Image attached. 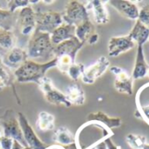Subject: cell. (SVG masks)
<instances>
[{
	"label": "cell",
	"instance_id": "obj_14",
	"mask_svg": "<svg viewBox=\"0 0 149 149\" xmlns=\"http://www.w3.org/2000/svg\"><path fill=\"white\" fill-rule=\"evenodd\" d=\"M27 60L28 57L26 51L20 47H14L13 48L9 50L2 61L8 68H13L16 70Z\"/></svg>",
	"mask_w": 149,
	"mask_h": 149
},
{
	"label": "cell",
	"instance_id": "obj_20",
	"mask_svg": "<svg viewBox=\"0 0 149 149\" xmlns=\"http://www.w3.org/2000/svg\"><path fill=\"white\" fill-rule=\"evenodd\" d=\"M128 37L135 44H138V47H143L149 40V29L137 19L132 29L129 33Z\"/></svg>",
	"mask_w": 149,
	"mask_h": 149
},
{
	"label": "cell",
	"instance_id": "obj_11",
	"mask_svg": "<svg viewBox=\"0 0 149 149\" xmlns=\"http://www.w3.org/2000/svg\"><path fill=\"white\" fill-rule=\"evenodd\" d=\"M135 47V43L126 36L112 37L108 43V54L111 57H117Z\"/></svg>",
	"mask_w": 149,
	"mask_h": 149
},
{
	"label": "cell",
	"instance_id": "obj_27",
	"mask_svg": "<svg viewBox=\"0 0 149 149\" xmlns=\"http://www.w3.org/2000/svg\"><path fill=\"white\" fill-rule=\"evenodd\" d=\"M55 59H56L57 68L64 74H67L68 69L69 68V67L72 64L76 63V59H73L71 56L67 55V54L60 55V56L56 57Z\"/></svg>",
	"mask_w": 149,
	"mask_h": 149
},
{
	"label": "cell",
	"instance_id": "obj_5",
	"mask_svg": "<svg viewBox=\"0 0 149 149\" xmlns=\"http://www.w3.org/2000/svg\"><path fill=\"white\" fill-rule=\"evenodd\" d=\"M2 126L4 130L3 136L19 141L24 146H28L24 139L18 118H16L15 113L13 111L9 110L6 111V113L2 117Z\"/></svg>",
	"mask_w": 149,
	"mask_h": 149
},
{
	"label": "cell",
	"instance_id": "obj_13",
	"mask_svg": "<svg viewBox=\"0 0 149 149\" xmlns=\"http://www.w3.org/2000/svg\"><path fill=\"white\" fill-rule=\"evenodd\" d=\"M109 4L123 17L131 20L138 19L139 9L136 4L127 0H111L109 1Z\"/></svg>",
	"mask_w": 149,
	"mask_h": 149
},
{
	"label": "cell",
	"instance_id": "obj_30",
	"mask_svg": "<svg viewBox=\"0 0 149 149\" xmlns=\"http://www.w3.org/2000/svg\"><path fill=\"white\" fill-rule=\"evenodd\" d=\"M90 149H121V147L113 143V141L111 140V137H108L97 143Z\"/></svg>",
	"mask_w": 149,
	"mask_h": 149
},
{
	"label": "cell",
	"instance_id": "obj_12",
	"mask_svg": "<svg viewBox=\"0 0 149 149\" xmlns=\"http://www.w3.org/2000/svg\"><path fill=\"white\" fill-rule=\"evenodd\" d=\"M84 43L80 42L77 37H74L68 40H65L57 46L54 47V57L56 58L62 54H67L71 56L73 59H76L77 54L84 47Z\"/></svg>",
	"mask_w": 149,
	"mask_h": 149
},
{
	"label": "cell",
	"instance_id": "obj_8",
	"mask_svg": "<svg viewBox=\"0 0 149 149\" xmlns=\"http://www.w3.org/2000/svg\"><path fill=\"white\" fill-rule=\"evenodd\" d=\"M18 120L22 131V134L26 145L32 149H47V145L43 143L35 133L34 130L29 124L27 118L22 112H18Z\"/></svg>",
	"mask_w": 149,
	"mask_h": 149
},
{
	"label": "cell",
	"instance_id": "obj_33",
	"mask_svg": "<svg viewBox=\"0 0 149 149\" xmlns=\"http://www.w3.org/2000/svg\"><path fill=\"white\" fill-rule=\"evenodd\" d=\"M13 145V139L6 136L0 138V148L1 149H12Z\"/></svg>",
	"mask_w": 149,
	"mask_h": 149
},
{
	"label": "cell",
	"instance_id": "obj_31",
	"mask_svg": "<svg viewBox=\"0 0 149 149\" xmlns=\"http://www.w3.org/2000/svg\"><path fill=\"white\" fill-rule=\"evenodd\" d=\"M135 116L140 119H143L149 125V104L141 105L137 101V111L135 112Z\"/></svg>",
	"mask_w": 149,
	"mask_h": 149
},
{
	"label": "cell",
	"instance_id": "obj_7",
	"mask_svg": "<svg viewBox=\"0 0 149 149\" xmlns=\"http://www.w3.org/2000/svg\"><path fill=\"white\" fill-rule=\"evenodd\" d=\"M110 68V61L105 56L99 57L93 64L85 67L82 80L86 84H93Z\"/></svg>",
	"mask_w": 149,
	"mask_h": 149
},
{
	"label": "cell",
	"instance_id": "obj_22",
	"mask_svg": "<svg viewBox=\"0 0 149 149\" xmlns=\"http://www.w3.org/2000/svg\"><path fill=\"white\" fill-rule=\"evenodd\" d=\"M36 127L40 132H48L54 130V117L47 111L40 112L36 120Z\"/></svg>",
	"mask_w": 149,
	"mask_h": 149
},
{
	"label": "cell",
	"instance_id": "obj_19",
	"mask_svg": "<svg viewBox=\"0 0 149 149\" xmlns=\"http://www.w3.org/2000/svg\"><path fill=\"white\" fill-rule=\"evenodd\" d=\"M148 68H149V65L146 63V61L145 59L143 47H138L134 67L131 77H132L133 80L141 79L147 74Z\"/></svg>",
	"mask_w": 149,
	"mask_h": 149
},
{
	"label": "cell",
	"instance_id": "obj_4",
	"mask_svg": "<svg viewBox=\"0 0 149 149\" xmlns=\"http://www.w3.org/2000/svg\"><path fill=\"white\" fill-rule=\"evenodd\" d=\"M35 30L49 34H51L57 27L63 24L62 14L57 12H37L35 15Z\"/></svg>",
	"mask_w": 149,
	"mask_h": 149
},
{
	"label": "cell",
	"instance_id": "obj_21",
	"mask_svg": "<svg viewBox=\"0 0 149 149\" xmlns=\"http://www.w3.org/2000/svg\"><path fill=\"white\" fill-rule=\"evenodd\" d=\"M53 141L56 145L61 146H70L76 143V137L71 131L64 126H61L54 130L53 134Z\"/></svg>",
	"mask_w": 149,
	"mask_h": 149
},
{
	"label": "cell",
	"instance_id": "obj_28",
	"mask_svg": "<svg viewBox=\"0 0 149 149\" xmlns=\"http://www.w3.org/2000/svg\"><path fill=\"white\" fill-rule=\"evenodd\" d=\"M85 69V66L83 63H74L72 64L67 71V74L73 80L77 81L80 77H82L83 73Z\"/></svg>",
	"mask_w": 149,
	"mask_h": 149
},
{
	"label": "cell",
	"instance_id": "obj_26",
	"mask_svg": "<svg viewBox=\"0 0 149 149\" xmlns=\"http://www.w3.org/2000/svg\"><path fill=\"white\" fill-rule=\"evenodd\" d=\"M12 77L9 72V68L3 63L0 59V91H3L6 86L12 84Z\"/></svg>",
	"mask_w": 149,
	"mask_h": 149
},
{
	"label": "cell",
	"instance_id": "obj_40",
	"mask_svg": "<svg viewBox=\"0 0 149 149\" xmlns=\"http://www.w3.org/2000/svg\"><path fill=\"white\" fill-rule=\"evenodd\" d=\"M0 138H1V131H0Z\"/></svg>",
	"mask_w": 149,
	"mask_h": 149
},
{
	"label": "cell",
	"instance_id": "obj_6",
	"mask_svg": "<svg viewBox=\"0 0 149 149\" xmlns=\"http://www.w3.org/2000/svg\"><path fill=\"white\" fill-rule=\"evenodd\" d=\"M39 87L40 89V91H42L45 99L52 104L54 105H64L65 107L68 108L71 106V104L68 102V100L66 99V97L64 95V93H62L61 91H60L59 90H57L50 78L45 77H43L40 82L39 83Z\"/></svg>",
	"mask_w": 149,
	"mask_h": 149
},
{
	"label": "cell",
	"instance_id": "obj_3",
	"mask_svg": "<svg viewBox=\"0 0 149 149\" xmlns=\"http://www.w3.org/2000/svg\"><path fill=\"white\" fill-rule=\"evenodd\" d=\"M63 23L77 26L82 23L90 20V14L86 6L79 1H69L65 6L62 13Z\"/></svg>",
	"mask_w": 149,
	"mask_h": 149
},
{
	"label": "cell",
	"instance_id": "obj_15",
	"mask_svg": "<svg viewBox=\"0 0 149 149\" xmlns=\"http://www.w3.org/2000/svg\"><path fill=\"white\" fill-rule=\"evenodd\" d=\"M88 11H91L94 20L97 25H105L110 21V15L105 7L104 2L100 0H92L89 1L86 6Z\"/></svg>",
	"mask_w": 149,
	"mask_h": 149
},
{
	"label": "cell",
	"instance_id": "obj_36",
	"mask_svg": "<svg viewBox=\"0 0 149 149\" xmlns=\"http://www.w3.org/2000/svg\"><path fill=\"white\" fill-rule=\"evenodd\" d=\"M12 15V13L8 10H4L0 8V21H3L4 19L9 18Z\"/></svg>",
	"mask_w": 149,
	"mask_h": 149
},
{
	"label": "cell",
	"instance_id": "obj_25",
	"mask_svg": "<svg viewBox=\"0 0 149 149\" xmlns=\"http://www.w3.org/2000/svg\"><path fill=\"white\" fill-rule=\"evenodd\" d=\"M127 145L132 149H142L145 144H146V138L141 134L129 133L125 137Z\"/></svg>",
	"mask_w": 149,
	"mask_h": 149
},
{
	"label": "cell",
	"instance_id": "obj_29",
	"mask_svg": "<svg viewBox=\"0 0 149 149\" xmlns=\"http://www.w3.org/2000/svg\"><path fill=\"white\" fill-rule=\"evenodd\" d=\"M39 1H29V0H11L8 2V11L13 13L18 8H24L30 6V4H36Z\"/></svg>",
	"mask_w": 149,
	"mask_h": 149
},
{
	"label": "cell",
	"instance_id": "obj_34",
	"mask_svg": "<svg viewBox=\"0 0 149 149\" xmlns=\"http://www.w3.org/2000/svg\"><path fill=\"white\" fill-rule=\"evenodd\" d=\"M47 149H77V146L74 144H72L70 146H61V145H53L48 146Z\"/></svg>",
	"mask_w": 149,
	"mask_h": 149
},
{
	"label": "cell",
	"instance_id": "obj_24",
	"mask_svg": "<svg viewBox=\"0 0 149 149\" xmlns=\"http://www.w3.org/2000/svg\"><path fill=\"white\" fill-rule=\"evenodd\" d=\"M15 42L16 39L12 31L0 27V47L11 50L14 47Z\"/></svg>",
	"mask_w": 149,
	"mask_h": 149
},
{
	"label": "cell",
	"instance_id": "obj_38",
	"mask_svg": "<svg viewBox=\"0 0 149 149\" xmlns=\"http://www.w3.org/2000/svg\"><path fill=\"white\" fill-rule=\"evenodd\" d=\"M142 149H149V144H148V143L145 144L144 146L142 147Z\"/></svg>",
	"mask_w": 149,
	"mask_h": 149
},
{
	"label": "cell",
	"instance_id": "obj_32",
	"mask_svg": "<svg viewBox=\"0 0 149 149\" xmlns=\"http://www.w3.org/2000/svg\"><path fill=\"white\" fill-rule=\"evenodd\" d=\"M138 20L149 29V4H146L141 7L139 13Z\"/></svg>",
	"mask_w": 149,
	"mask_h": 149
},
{
	"label": "cell",
	"instance_id": "obj_16",
	"mask_svg": "<svg viewBox=\"0 0 149 149\" xmlns=\"http://www.w3.org/2000/svg\"><path fill=\"white\" fill-rule=\"evenodd\" d=\"M64 95L66 97V99L71 105L81 106L85 103V92L82 86L77 83L69 84L67 87Z\"/></svg>",
	"mask_w": 149,
	"mask_h": 149
},
{
	"label": "cell",
	"instance_id": "obj_1",
	"mask_svg": "<svg viewBox=\"0 0 149 149\" xmlns=\"http://www.w3.org/2000/svg\"><path fill=\"white\" fill-rule=\"evenodd\" d=\"M54 67H56L55 58L44 63L27 60L15 70L14 76L18 83H35L39 84L40 80L46 77L47 71Z\"/></svg>",
	"mask_w": 149,
	"mask_h": 149
},
{
	"label": "cell",
	"instance_id": "obj_10",
	"mask_svg": "<svg viewBox=\"0 0 149 149\" xmlns=\"http://www.w3.org/2000/svg\"><path fill=\"white\" fill-rule=\"evenodd\" d=\"M110 71L116 77L114 81V87L116 91L121 94L132 96L133 92V79L128 73L122 68L113 66L110 68Z\"/></svg>",
	"mask_w": 149,
	"mask_h": 149
},
{
	"label": "cell",
	"instance_id": "obj_37",
	"mask_svg": "<svg viewBox=\"0 0 149 149\" xmlns=\"http://www.w3.org/2000/svg\"><path fill=\"white\" fill-rule=\"evenodd\" d=\"M25 146L23 145H21L19 141L17 140H13V147L12 149H23Z\"/></svg>",
	"mask_w": 149,
	"mask_h": 149
},
{
	"label": "cell",
	"instance_id": "obj_18",
	"mask_svg": "<svg viewBox=\"0 0 149 149\" xmlns=\"http://www.w3.org/2000/svg\"><path fill=\"white\" fill-rule=\"evenodd\" d=\"M86 119H87V122H91V121L98 122L110 130L113 128H118L122 125V120L120 118L110 117L106 113L100 111L88 114Z\"/></svg>",
	"mask_w": 149,
	"mask_h": 149
},
{
	"label": "cell",
	"instance_id": "obj_2",
	"mask_svg": "<svg viewBox=\"0 0 149 149\" xmlns=\"http://www.w3.org/2000/svg\"><path fill=\"white\" fill-rule=\"evenodd\" d=\"M54 45L50 40V34L37 30L31 35L26 50L28 60H45L46 62L54 59Z\"/></svg>",
	"mask_w": 149,
	"mask_h": 149
},
{
	"label": "cell",
	"instance_id": "obj_41",
	"mask_svg": "<svg viewBox=\"0 0 149 149\" xmlns=\"http://www.w3.org/2000/svg\"><path fill=\"white\" fill-rule=\"evenodd\" d=\"M0 149H1V148H0Z\"/></svg>",
	"mask_w": 149,
	"mask_h": 149
},
{
	"label": "cell",
	"instance_id": "obj_23",
	"mask_svg": "<svg viewBox=\"0 0 149 149\" xmlns=\"http://www.w3.org/2000/svg\"><path fill=\"white\" fill-rule=\"evenodd\" d=\"M94 31H95L94 25L91 20H87L76 27L74 36L78 39L80 42L84 44L85 42H87L90 36L95 33Z\"/></svg>",
	"mask_w": 149,
	"mask_h": 149
},
{
	"label": "cell",
	"instance_id": "obj_35",
	"mask_svg": "<svg viewBox=\"0 0 149 149\" xmlns=\"http://www.w3.org/2000/svg\"><path fill=\"white\" fill-rule=\"evenodd\" d=\"M98 40H99V35H98L97 33H94L93 34H91V35L90 36V38L88 39L87 42H88L90 45H95V44L97 43Z\"/></svg>",
	"mask_w": 149,
	"mask_h": 149
},
{
	"label": "cell",
	"instance_id": "obj_9",
	"mask_svg": "<svg viewBox=\"0 0 149 149\" xmlns=\"http://www.w3.org/2000/svg\"><path fill=\"white\" fill-rule=\"evenodd\" d=\"M35 15L36 12L30 6L20 9L17 24L19 31L21 34L28 36L33 33L36 29Z\"/></svg>",
	"mask_w": 149,
	"mask_h": 149
},
{
	"label": "cell",
	"instance_id": "obj_39",
	"mask_svg": "<svg viewBox=\"0 0 149 149\" xmlns=\"http://www.w3.org/2000/svg\"><path fill=\"white\" fill-rule=\"evenodd\" d=\"M146 76H148V77H149V68H148V71H147V74H146Z\"/></svg>",
	"mask_w": 149,
	"mask_h": 149
},
{
	"label": "cell",
	"instance_id": "obj_17",
	"mask_svg": "<svg viewBox=\"0 0 149 149\" xmlns=\"http://www.w3.org/2000/svg\"><path fill=\"white\" fill-rule=\"evenodd\" d=\"M74 31H76V26L63 23L50 34L52 44L54 47L65 40L76 37L74 36Z\"/></svg>",
	"mask_w": 149,
	"mask_h": 149
}]
</instances>
